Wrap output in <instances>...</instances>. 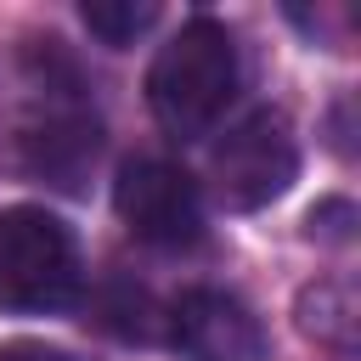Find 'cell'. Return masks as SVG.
Segmentation results:
<instances>
[{"mask_svg":"<svg viewBox=\"0 0 361 361\" xmlns=\"http://www.w3.org/2000/svg\"><path fill=\"white\" fill-rule=\"evenodd\" d=\"M209 175H214V197L237 214H254V209L276 203L299 180V141H293L288 113L259 107L243 124H231L220 135L214 158H209Z\"/></svg>","mask_w":361,"mask_h":361,"instance_id":"cell-3","label":"cell"},{"mask_svg":"<svg viewBox=\"0 0 361 361\" xmlns=\"http://www.w3.org/2000/svg\"><path fill=\"white\" fill-rule=\"evenodd\" d=\"M237 45L226 23L214 17H186L169 45H158L147 68V107L175 141H197L220 124V113L237 96Z\"/></svg>","mask_w":361,"mask_h":361,"instance_id":"cell-1","label":"cell"},{"mask_svg":"<svg viewBox=\"0 0 361 361\" xmlns=\"http://www.w3.org/2000/svg\"><path fill=\"white\" fill-rule=\"evenodd\" d=\"M73 90H79L73 73H68L62 85L45 79V85H39V102H34L28 124H23V164H28L34 175L56 180L62 192H73V186L85 180V169L96 164V147H102L96 113H90Z\"/></svg>","mask_w":361,"mask_h":361,"instance_id":"cell-5","label":"cell"},{"mask_svg":"<svg viewBox=\"0 0 361 361\" xmlns=\"http://www.w3.org/2000/svg\"><path fill=\"white\" fill-rule=\"evenodd\" d=\"M73 293H79L73 231L39 203L0 209V310L51 316V310H68Z\"/></svg>","mask_w":361,"mask_h":361,"instance_id":"cell-2","label":"cell"},{"mask_svg":"<svg viewBox=\"0 0 361 361\" xmlns=\"http://www.w3.org/2000/svg\"><path fill=\"white\" fill-rule=\"evenodd\" d=\"M113 209L130 226V237L152 248H192L203 237L197 180L169 158H130L113 180Z\"/></svg>","mask_w":361,"mask_h":361,"instance_id":"cell-4","label":"cell"},{"mask_svg":"<svg viewBox=\"0 0 361 361\" xmlns=\"http://www.w3.org/2000/svg\"><path fill=\"white\" fill-rule=\"evenodd\" d=\"M355 327H361V310H355V288H350L344 276L310 282V288L299 293V333L316 338L322 350L355 355Z\"/></svg>","mask_w":361,"mask_h":361,"instance_id":"cell-7","label":"cell"},{"mask_svg":"<svg viewBox=\"0 0 361 361\" xmlns=\"http://www.w3.org/2000/svg\"><path fill=\"white\" fill-rule=\"evenodd\" d=\"M310 237H327V243H344L350 237V226H355V209H350V197H327V203H316L310 209Z\"/></svg>","mask_w":361,"mask_h":361,"instance_id":"cell-9","label":"cell"},{"mask_svg":"<svg viewBox=\"0 0 361 361\" xmlns=\"http://www.w3.org/2000/svg\"><path fill=\"white\" fill-rule=\"evenodd\" d=\"M169 338L186 361H265L259 316L226 288H192L169 310Z\"/></svg>","mask_w":361,"mask_h":361,"instance_id":"cell-6","label":"cell"},{"mask_svg":"<svg viewBox=\"0 0 361 361\" xmlns=\"http://www.w3.org/2000/svg\"><path fill=\"white\" fill-rule=\"evenodd\" d=\"M79 17L102 45H135V34L158 23V6L152 0H85Z\"/></svg>","mask_w":361,"mask_h":361,"instance_id":"cell-8","label":"cell"},{"mask_svg":"<svg viewBox=\"0 0 361 361\" xmlns=\"http://www.w3.org/2000/svg\"><path fill=\"white\" fill-rule=\"evenodd\" d=\"M0 361H73V355L56 344H39V338H11V344H0Z\"/></svg>","mask_w":361,"mask_h":361,"instance_id":"cell-10","label":"cell"}]
</instances>
